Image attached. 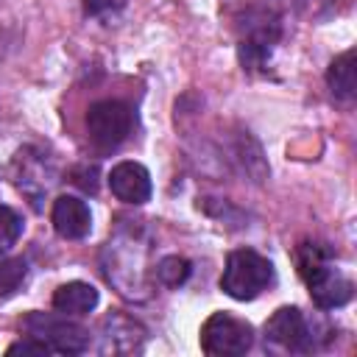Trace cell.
<instances>
[{"mask_svg":"<svg viewBox=\"0 0 357 357\" xmlns=\"http://www.w3.org/2000/svg\"><path fill=\"white\" fill-rule=\"evenodd\" d=\"M53 354L50 351V346L47 343H42V340H36V337H22V340H17V343H11L8 346V354Z\"/></svg>","mask_w":357,"mask_h":357,"instance_id":"cell-19","label":"cell"},{"mask_svg":"<svg viewBox=\"0 0 357 357\" xmlns=\"http://www.w3.org/2000/svg\"><path fill=\"white\" fill-rule=\"evenodd\" d=\"M262 337H265V349L276 354H307L315 346L310 324L296 307H279L265 321Z\"/></svg>","mask_w":357,"mask_h":357,"instance_id":"cell-8","label":"cell"},{"mask_svg":"<svg viewBox=\"0 0 357 357\" xmlns=\"http://www.w3.org/2000/svg\"><path fill=\"white\" fill-rule=\"evenodd\" d=\"M109 190L123 201V204H145L151 201L153 184H151V173L139 165V162H120L112 167L109 173Z\"/></svg>","mask_w":357,"mask_h":357,"instance_id":"cell-9","label":"cell"},{"mask_svg":"<svg viewBox=\"0 0 357 357\" xmlns=\"http://www.w3.org/2000/svg\"><path fill=\"white\" fill-rule=\"evenodd\" d=\"M50 220H53L56 234L64 240H84L92 229V212L86 206V201H81L75 195H59L53 201Z\"/></svg>","mask_w":357,"mask_h":357,"instance_id":"cell-10","label":"cell"},{"mask_svg":"<svg viewBox=\"0 0 357 357\" xmlns=\"http://www.w3.org/2000/svg\"><path fill=\"white\" fill-rule=\"evenodd\" d=\"M296 8L310 20H324L335 11V0H293Z\"/></svg>","mask_w":357,"mask_h":357,"instance_id":"cell-17","label":"cell"},{"mask_svg":"<svg viewBox=\"0 0 357 357\" xmlns=\"http://www.w3.org/2000/svg\"><path fill=\"white\" fill-rule=\"evenodd\" d=\"M254 346L248 321L231 312H212L201 326V349L212 357H240Z\"/></svg>","mask_w":357,"mask_h":357,"instance_id":"cell-7","label":"cell"},{"mask_svg":"<svg viewBox=\"0 0 357 357\" xmlns=\"http://www.w3.org/2000/svg\"><path fill=\"white\" fill-rule=\"evenodd\" d=\"M22 329L28 337L47 343L53 354H81L89 349V332L81 324L70 321L67 315L28 312L22 318Z\"/></svg>","mask_w":357,"mask_h":357,"instance_id":"cell-5","label":"cell"},{"mask_svg":"<svg viewBox=\"0 0 357 357\" xmlns=\"http://www.w3.org/2000/svg\"><path fill=\"white\" fill-rule=\"evenodd\" d=\"M190 273H192V265H190L184 257H176V254L162 257V259L156 262V268H153V279H156L162 287H181V284L190 279Z\"/></svg>","mask_w":357,"mask_h":357,"instance_id":"cell-14","label":"cell"},{"mask_svg":"<svg viewBox=\"0 0 357 357\" xmlns=\"http://www.w3.org/2000/svg\"><path fill=\"white\" fill-rule=\"evenodd\" d=\"M326 84L329 92L335 95V100L351 103L357 95V67H354V50H343L340 56H335V61L326 70Z\"/></svg>","mask_w":357,"mask_h":357,"instance_id":"cell-13","label":"cell"},{"mask_svg":"<svg viewBox=\"0 0 357 357\" xmlns=\"http://www.w3.org/2000/svg\"><path fill=\"white\" fill-rule=\"evenodd\" d=\"M22 234V218L11 206H0V254H6Z\"/></svg>","mask_w":357,"mask_h":357,"instance_id":"cell-16","label":"cell"},{"mask_svg":"<svg viewBox=\"0 0 357 357\" xmlns=\"http://www.w3.org/2000/svg\"><path fill=\"white\" fill-rule=\"evenodd\" d=\"M271 284H273V265L268 257L251 248H234L226 257V268L220 273V287L226 296L237 301H251Z\"/></svg>","mask_w":357,"mask_h":357,"instance_id":"cell-3","label":"cell"},{"mask_svg":"<svg viewBox=\"0 0 357 357\" xmlns=\"http://www.w3.org/2000/svg\"><path fill=\"white\" fill-rule=\"evenodd\" d=\"M95 176H98V167L95 165H84V167H78L73 173V184H78L84 192H95V187H98Z\"/></svg>","mask_w":357,"mask_h":357,"instance_id":"cell-20","label":"cell"},{"mask_svg":"<svg viewBox=\"0 0 357 357\" xmlns=\"http://www.w3.org/2000/svg\"><path fill=\"white\" fill-rule=\"evenodd\" d=\"M296 268L310 290V298L321 310H337L351 301L354 284L332 265V251L324 243L307 240L296 248Z\"/></svg>","mask_w":357,"mask_h":357,"instance_id":"cell-1","label":"cell"},{"mask_svg":"<svg viewBox=\"0 0 357 357\" xmlns=\"http://www.w3.org/2000/svg\"><path fill=\"white\" fill-rule=\"evenodd\" d=\"M139 226H131L128 231L120 229L103 251V273L126 298H145V290L151 284L145 273L148 245L145 240H139Z\"/></svg>","mask_w":357,"mask_h":357,"instance_id":"cell-2","label":"cell"},{"mask_svg":"<svg viewBox=\"0 0 357 357\" xmlns=\"http://www.w3.org/2000/svg\"><path fill=\"white\" fill-rule=\"evenodd\" d=\"M126 6V0H84V14L86 17H106L114 14Z\"/></svg>","mask_w":357,"mask_h":357,"instance_id":"cell-18","label":"cell"},{"mask_svg":"<svg viewBox=\"0 0 357 357\" xmlns=\"http://www.w3.org/2000/svg\"><path fill=\"white\" fill-rule=\"evenodd\" d=\"M98 307V290L89 282H67L53 293V310L61 315H86Z\"/></svg>","mask_w":357,"mask_h":357,"instance_id":"cell-12","label":"cell"},{"mask_svg":"<svg viewBox=\"0 0 357 357\" xmlns=\"http://www.w3.org/2000/svg\"><path fill=\"white\" fill-rule=\"evenodd\" d=\"M25 279H28V262L22 257L0 259V298L17 293Z\"/></svg>","mask_w":357,"mask_h":357,"instance_id":"cell-15","label":"cell"},{"mask_svg":"<svg viewBox=\"0 0 357 357\" xmlns=\"http://www.w3.org/2000/svg\"><path fill=\"white\" fill-rule=\"evenodd\" d=\"M145 340V329L123 315V312H109L103 318V346L100 351H112V354H126V351H137L142 349Z\"/></svg>","mask_w":357,"mask_h":357,"instance_id":"cell-11","label":"cell"},{"mask_svg":"<svg viewBox=\"0 0 357 357\" xmlns=\"http://www.w3.org/2000/svg\"><path fill=\"white\" fill-rule=\"evenodd\" d=\"M237 31H240L243 70H259V67H265L273 45L282 39V20L273 8L257 6V8H248L240 17Z\"/></svg>","mask_w":357,"mask_h":357,"instance_id":"cell-4","label":"cell"},{"mask_svg":"<svg viewBox=\"0 0 357 357\" xmlns=\"http://www.w3.org/2000/svg\"><path fill=\"white\" fill-rule=\"evenodd\" d=\"M134 128V112L117 98L95 100L86 109V134L100 151H112L128 139Z\"/></svg>","mask_w":357,"mask_h":357,"instance_id":"cell-6","label":"cell"}]
</instances>
